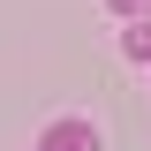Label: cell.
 Masks as SVG:
<instances>
[{"label":"cell","mask_w":151,"mask_h":151,"mask_svg":"<svg viewBox=\"0 0 151 151\" xmlns=\"http://www.w3.org/2000/svg\"><path fill=\"white\" fill-rule=\"evenodd\" d=\"M38 151H98V136L83 129V121H53V129L38 136Z\"/></svg>","instance_id":"6da1fadb"},{"label":"cell","mask_w":151,"mask_h":151,"mask_svg":"<svg viewBox=\"0 0 151 151\" xmlns=\"http://www.w3.org/2000/svg\"><path fill=\"white\" fill-rule=\"evenodd\" d=\"M121 53H129V60H151V15H144V23H136V30H129V38H121Z\"/></svg>","instance_id":"7a4b0ae2"},{"label":"cell","mask_w":151,"mask_h":151,"mask_svg":"<svg viewBox=\"0 0 151 151\" xmlns=\"http://www.w3.org/2000/svg\"><path fill=\"white\" fill-rule=\"evenodd\" d=\"M113 15H151V0H106Z\"/></svg>","instance_id":"3957f363"}]
</instances>
